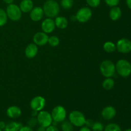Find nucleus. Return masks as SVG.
Here are the masks:
<instances>
[{"label":"nucleus","instance_id":"f257e3e1","mask_svg":"<svg viewBox=\"0 0 131 131\" xmlns=\"http://www.w3.org/2000/svg\"><path fill=\"white\" fill-rule=\"evenodd\" d=\"M44 15L49 18H54L58 15L60 8L58 3L54 0H47L43 6Z\"/></svg>","mask_w":131,"mask_h":131},{"label":"nucleus","instance_id":"f03ea898","mask_svg":"<svg viewBox=\"0 0 131 131\" xmlns=\"http://www.w3.org/2000/svg\"><path fill=\"white\" fill-rule=\"evenodd\" d=\"M116 72L123 78H127L131 74V64L125 59H121L115 65Z\"/></svg>","mask_w":131,"mask_h":131},{"label":"nucleus","instance_id":"7ed1b4c3","mask_svg":"<svg viewBox=\"0 0 131 131\" xmlns=\"http://www.w3.org/2000/svg\"><path fill=\"white\" fill-rule=\"evenodd\" d=\"M100 71L105 78H112L116 72L115 65L111 60H104L100 65Z\"/></svg>","mask_w":131,"mask_h":131},{"label":"nucleus","instance_id":"20e7f679","mask_svg":"<svg viewBox=\"0 0 131 131\" xmlns=\"http://www.w3.org/2000/svg\"><path fill=\"white\" fill-rule=\"evenodd\" d=\"M69 122L73 125L78 127H83L85 124L86 120L84 114L78 110H74L72 111L69 114Z\"/></svg>","mask_w":131,"mask_h":131},{"label":"nucleus","instance_id":"39448f33","mask_svg":"<svg viewBox=\"0 0 131 131\" xmlns=\"http://www.w3.org/2000/svg\"><path fill=\"white\" fill-rule=\"evenodd\" d=\"M8 18L13 21H18L21 19L22 11L16 4H9L6 9Z\"/></svg>","mask_w":131,"mask_h":131},{"label":"nucleus","instance_id":"423d86ee","mask_svg":"<svg viewBox=\"0 0 131 131\" xmlns=\"http://www.w3.org/2000/svg\"><path fill=\"white\" fill-rule=\"evenodd\" d=\"M51 115L54 122H62L66 118L67 111L63 106H57L52 109Z\"/></svg>","mask_w":131,"mask_h":131},{"label":"nucleus","instance_id":"0eeeda50","mask_svg":"<svg viewBox=\"0 0 131 131\" xmlns=\"http://www.w3.org/2000/svg\"><path fill=\"white\" fill-rule=\"evenodd\" d=\"M37 122L40 125L44 127H47L49 125H51L52 123V118L50 113L47 111H39L37 115Z\"/></svg>","mask_w":131,"mask_h":131},{"label":"nucleus","instance_id":"6e6552de","mask_svg":"<svg viewBox=\"0 0 131 131\" xmlns=\"http://www.w3.org/2000/svg\"><path fill=\"white\" fill-rule=\"evenodd\" d=\"M92 16V10L89 7H86V6L79 9L75 15L76 20L81 23H86L91 19Z\"/></svg>","mask_w":131,"mask_h":131},{"label":"nucleus","instance_id":"1a4fd4ad","mask_svg":"<svg viewBox=\"0 0 131 131\" xmlns=\"http://www.w3.org/2000/svg\"><path fill=\"white\" fill-rule=\"evenodd\" d=\"M46 99L42 96H36L30 102V107L33 111H39L43 110L46 106Z\"/></svg>","mask_w":131,"mask_h":131},{"label":"nucleus","instance_id":"9d476101","mask_svg":"<svg viewBox=\"0 0 131 131\" xmlns=\"http://www.w3.org/2000/svg\"><path fill=\"white\" fill-rule=\"evenodd\" d=\"M118 51L123 54L129 53L131 51V41L128 38H123L119 40L116 44Z\"/></svg>","mask_w":131,"mask_h":131},{"label":"nucleus","instance_id":"9b49d317","mask_svg":"<svg viewBox=\"0 0 131 131\" xmlns=\"http://www.w3.org/2000/svg\"><path fill=\"white\" fill-rule=\"evenodd\" d=\"M49 37L47 33L44 32H37L34 35L33 40L37 46H43L48 43Z\"/></svg>","mask_w":131,"mask_h":131},{"label":"nucleus","instance_id":"f8f14e48","mask_svg":"<svg viewBox=\"0 0 131 131\" xmlns=\"http://www.w3.org/2000/svg\"><path fill=\"white\" fill-rule=\"evenodd\" d=\"M55 28H56V26H55L54 20H53L52 18L48 17L44 19L41 24L42 31L47 34L52 33L55 29Z\"/></svg>","mask_w":131,"mask_h":131},{"label":"nucleus","instance_id":"ddd939ff","mask_svg":"<svg viewBox=\"0 0 131 131\" xmlns=\"http://www.w3.org/2000/svg\"><path fill=\"white\" fill-rule=\"evenodd\" d=\"M44 15L43 8L40 6L33 7V9L29 12V17L33 21H40L43 18Z\"/></svg>","mask_w":131,"mask_h":131},{"label":"nucleus","instance_id":"4468645a","mask_svg":"<svg viewBox=\"0 0 131 131\" xmlns=\"http://www.w3.org/2000/svg\"><path fill=\"white\" fill-rule=\"evenodd\" d=\"M102 116L105 120H110L115 117L116 115V110L113 106H108L105 107L101 113Z\"/></svg>","mask_w":131,"mask_h":131},{"label":"nucleus","instance_id":"2eb2a0df","mask_svg":"<svg viewBox=\"0 0 131 131\" xmlns=\"http://www.w3.org/2000/svg\"><path fill=\"white\" fill-rule=\"evenodd\" d=\"M38 46L35 43H29L25 49V55L28 58H33L38 53Z\"/></svg>","mask_w":131,"mask_h":131},{"label":"nucleus","instance_id":"dca6fc26","mask_svg":"<svg viewBox=\"0 0 131 131\" xmlns=\"http://www.w3.org/2000/svg\"><path fill=\"white\" fill-rule=\"evenodd\" d=\"M21 110L18 106H12L6 110V115L11 118H17L21 115Z\"/></svg>","mask_w":131,"mask_h":131},{"label":"nucleus","instance_id":"f3484780","mask_svg":"<svg viewBox=\"0 0 131 131\" xmlns=\"http://www.w3.org/2000/svg\"><path fill=\"white\" fill-rule=\"evenodd\" d=\"M19 8L22 12L28 13L33 8V2L32 0H22L19 5Z\"/></svg>","mask_w":131,"mask_h":131},{"label":"nucleus","instance_id":"a211bd4d","mask_svg":"<svg viewBox=\"0 0 131 131\" xmlns=\"http://www.w3.org/2000/svg\"><path fill=\"white\" fill-rule=\"evenodd\" d=\"M122 12L120 8L116 6L111 7L109 15H110V17L111 20L113 21H116L120 19V17H122Z\"/></svg>","mask_w":131,"mask_h":131},{"label":"nucleus","instance_id":"6ab92c4d","mask_svg":"<svg viewBox=\"0 0 131 131\" xmlns=\"http://www.w3.org/2000/svg\"><path fill=\"white\" fill-rule=\"evenodd\" d=\"M54 23L56 27L61 29H65L68 26V24H69V22H68L67 18L63 16L56 17Z\"/></svg>","mask_w":131,"mask_h":131},{"label":"nucleus","instance_id":"aec40b11","mask_svg":"<svg viewBox=\"0 0 131 131\" xmlns=\"http://www.w3.org/2000/svg\"><path fill=\"white\" fill-rule=\"evenodd\" d=\"M23 127L20 123L17 122H11L6 124L5 128V131H19L20 128Z\"/></svg>","mask_w":131,"mask_h":131},{"label":"nucleus","instance_id":"412c9836","mask_svg":"<svg viewBox=\"0 0 131 131\" xmlns=\"http://www.w3.org/2000/svg\"><path fill=\"white\" fill-rule=\"evenodd\" d=\"M115 86V81L112 78H106L102 82V87L106 90H111Z\"/></svg>","mask_w":131,"mask_h":131},{"label":"nucleus","instance_id":"4be33fe9","mask_svg":"<svg viewBox=\"0 0 131 131\" xmlns=\"http://www.w3.org/2000/svg\"><path fill=\"white\" fill-rule=\"evenodd\" d=\"M103 49L106 52L111 53V52H115L116 50V46L115 43L112 42H106L104 43Z\"/></svg>","mask_w":131,"mask_h":131},{"label":"nucleus","instance_id":"5701e85b","mask_svg":"<svg viewBox=\"0 0 131 131\" xmlns=\"http://www.w3.org/2000/svg\"><path fill=\"white\" fill-rule=\"evenodd\" d=\"M8 16L6 11L3 8H0V27H2L6 24Z\"/></svg>","mask_w":131,"mask_h":131},{"label":"nucleus","instance_id":"b1692460","mask_svg":"<svg viewBox=\"0 0 131 131\" xmlns=\"http://www.w3.org/2000/svg\"><path fill=\"white\" fill-rule=\"evenodd\" d=\"M60 5L65 10H69L74 5V0H61Z\"/></svg>","mask_w":131,"mask_h":131},{"label":"nucleus","instance_id":"393cba45","mask_svg":"<svg viewBox=\"0 0 131 131\" xmlns=\"http://www.w3.org/2000/svg\"><path fill=\"white\" fill-rule=\"evenodd\" d=\"M104 131H122V129L120 125L116 124L111 123L105 127Z\"/></svg>","mask_w":131,"mask_h":131},{"label":"nucleus","instance_id":"a878e982","mask_svg":"<svg viewBox=\"0 0 131 131\" xmlns=\"http://www.w3.org/2000/svg\"><path fill=\"white\" fill-rule=\"evenodd\" d=\"M60 38L56 36H51L49 37L48 43L52 47H57L60 44Z\"/></svg>","mask_w":131,"mask_h":131},{"label":"nucleus","instance_id":"bb28decb","mask_svg":"<svg viewBox=\"0 0 131 131\" xmlns=\"http://www.w3.org/2000/svg\"><path fill=\"white\" fill-rule=\"evenodd\" d=\"M62 124H61V130L63 131H73L74 130V125L68 121L62 122Z\"/></svg>","mask_w":131,"mask_h":131},{"label":"nucleus","instance_id":"cd10ccee","mask_svg":"<svg viewBox=\"0 0 131 131\" xmlns=\"http://www.w3.org/2000/svg\"><path fill=\"white\" fill-rule=\"evenodd\" d=\"M92 129L93 131H104V127L102 123L97 122H94L93 126L92 127Z\"/></svg>","mask_w":131,"mask_h":131},{"label":"nucleus","instance_id":"c85d7f7f","mask_svg":"<svg viewBox=\"0 0 131 131\" xmlns=\"http://www.w3.org/2000/svg\"><path fill=\"white\" fill-rule=\"evenodd\" d=\"M86 3L90 7L96 8L101 4V0H86Z\"/></svg>","mask_w":131,"mask_h":131},{"label":"nucleus","instance_id":"c756f323","mask_svg":"<svg viewBox=\"0 0 131 131\" xmlns=\"http://www.w3.org/2000/svg\"><path fill=\"white\" fill-rule=\"evenodd\" d=\"M106 5H108L110 7L117 6L120 3V0H104Z\"/></svg>","mask_w":131,"mask_h":131},{"label":"nucleus","instance_id":"7c9ffc66","mask_svg":"<svg viewBox=\"0 0 131 131\" xmlns=\"http://www.w3.org/2000/svg\"><path fill=\"white\" fill-rule=\"evenodd\" d=\"M28 126L30 127H33L36 126L37 125V124H38V122H37V119L35 118L33 116V117H32L31 118H30L29 120V121H28Z\"/></svg>","mask_w":131,"mask_h":131},{"label":"nucleus","instance_id":"2f4dec72","mask_svg":"<svg viewBox=\"0 0 131 131\" xmlns=\"http://www.w3.org/2000/svg\"><path fill=\"white\" fill-rule=\"evenodd\" d=\"M93 124H94V122H93V120H90V119H88V120H86L85 124H84V125H86V126L88 127L92 128Z\"/></svg>","mask_w":131,"mask_h":131},{"label":"nucleus","instance_id":"473e14b6","mask_svg":"<svg viewBox=\"0 0 131 131\" xmlns=\"http://www.w3.org/2000/svg\"><path fill=\"white\" fill-rule=\"evenodd\" d=\"M46 131H59V130L54 125H51L49 127H46Z\"/></svg>","mask_w":131,"mask_h":131},{"label":"nucleus","instance_id":"72a5a7b5","mask_svg":"<svg viewBox=\"0 0 131 131\" xmlns=\"http://www.w3.org/2000/svg\"><path fill=\"white\" fill-rule=\"evenodd\" d=\"M19 131H33L31 127L29 126H23Z\"/></svg>","mask_w":131,"mask_h":131},{"label":"nucleus","instance_id":"f704fd0d","mask_svg":"<svg viewBox=\"0 0 131 131\" xmlns=\"http://www.w3.org/2000/svg\"><path fill=\"white\" fill-rule=\"evenodd\" d=\"M6 124H5L4 122H3V121L0 122V129H1V130H3V129H5V127H6Z\"/></svg>","mask_w":131,"mask_h":131},{"label":"nucleus","instance_id":"c9c22d12","mask_svg":"<svg viewBox=\"0 0 131 131\" xmlns=\"http://www.w3.org/2000/svg\"><path fill=\"white\" fill-rule=\"evenodd\" d=\"M79 131H92L91 130V129H90L89 127H88L85 126V127H82L80 129V130Z\"/></svg>","mask_w":131,"mask_h":131},{"label":"nucleus","instance_id":"e433bc0d","mask_svg":"<svg viewBox=\"0 0 131 131\" xmlns=\"http://www.w3.org/2000/svg\"><path fill=\"white\" fill-rule=\"evenodd\" d=\"M46 128L44 127H42L41 125H40V127H38L37 128V131H46Z\"/></svg>","mask_w":131,"mask_h":131},{"label":"nucleus","instance_id":"4c0bfd02","mask_svg":"<svg viewBox=\"0 0 131 131\" xmlns=\"http://www.w3.org/2000/svg\"><path fill=\"white\" fill-rule=\"evenodd\" d=\"M126 4L127 5L128 8L131 10V0H126Z\"/></svg>","mask_w":131,"mask_h":131},{"label":"nucleus","instance_id":"58836bf2","mask_svg":"<svg viewBox=\"0 0 131 131\" xmlns=\"http://www.w3.org/2000/svg\"><path fill=\"white\" fill-rule=\"evenodd\" d=\"M3 1L5 3L9 5V4L13 3H14V0H3Z\"/></svg>","mask_w":131,"mask_h":131},{"label":"nucleus","instance_id":"ea45409f","mask_svg":"<svg viewBox=\"0 0 131 131\" xmlns=\"http://www.w3.org/2000/svg\"><path fill=\"white\" fill-rule=\"evenodd\" d=\"M124 131H131V129H127L126 130H125Z\"/></svg>","mask_w":131,"mask_h":131},{"label":"nucleus","instance_id":"a19ab883","mask_svg":"<svg viewBox=\"0 0 131 131\" xmlns=\"http://www.w3.org/2000/svg\"><path fill=\"white\" fill-rule=\"evenodd\" d=\"M0 131H3L2 130H1V129H0Z\"/></svg>","mask_w":131,"mask_h":131},{"label":"nucleus","instance_id":"79ce46f5","mask_svg":"<svg viewBox=\"0 0 131 131\" xmlns=\"http://www.w3.org/2000/svg\"><path fill=\"white\" fill-rule=\"evenodd\" d=\"M46 1H47V0H46Z\"/></svg>","mask_w":131,"mask_h":131}]
</instances>
